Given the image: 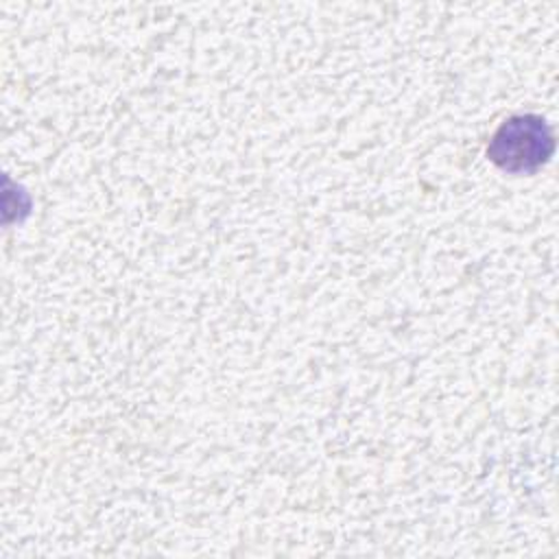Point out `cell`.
Masks as SVG:
<instances>
[{
  "label": "cell",
  "mask_w": 559,
  "mask_h": 559,
  "mask_svg": "<svg viewBox=\"0 0 559 559\" xmlns=\"http://www.w3.org/2000/svg\"><path fill=\"white\" fill-rule=\"evenodd\" d=\"M552 153V133L539 116H515L496 131L487 155L500 168L528 173L542 166Z\"/></svg>",
  "instance_id": "6da1fadb"
}]
</instances>
